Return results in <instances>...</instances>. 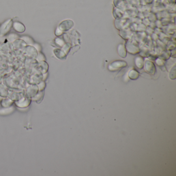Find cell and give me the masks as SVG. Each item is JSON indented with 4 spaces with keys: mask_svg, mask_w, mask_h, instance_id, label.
<instances>
[{
    "mask_svg": "<svg viewBox=\"0 0 176 176\" xmlns=\"http://www.w3.org/2000/svg\"><path fill=\"white\" fill-rule=\"evenodd\" d=\"M128 75L130 79L135 80L139 78V73L137 70L133 69L129 71Z\"/></svg>",
    "mask_w": 176,
    "mask_h": 176,
    "instance_id": "9c48e42d",
    "label": "cell"
},
{
    "mask_svg": "<svg viewBox=\"0 0 176 176\" xmlns=\"http://www.w3.org/2000/svg\"><path fill=\"white\" fill-rule=\"evenodd\" d=\"M14 30L18 33H23L25 30V27L22 23L19 22H15L13 23Z\"/></svg>",
    "mask_w": 176,
    "mask_h": 176,
    "instance_id": "ba28073f",
    "label": "cell"
},
{
    "mask_svg": "<svg viewBox=\"0 0 176 176\" xmlns=\"http://www.w3.org/2000/svg\"><path fill=\"white\" fill-rule=\"evenodd\" d=\"M17 36L15 34H14V35H13V34H11V35H10V36H8V40H10V41L12 39H13V38L14 40H15V39H16V38H17Z\"/></svg>",
    "mask_w": 176,
    "mask_h": 176,
    "instance_id": "d6986e66",
    "label": "cell"
},
{
    "mask_svg": "<svg viewBox=\"0 0 176 176\" xmlns=\"http://www.w3.org/2000/svg\"><path fill=\"white\" fill-rule=\"evenodd\" d=\"M62 32L60 31V30L58 29V28H57L56 30V32H55V34H56V35H58V34H58V36H60V35H61L62 34Z\"/></svg>",
    "mask_w": 176,
    "mask_h": 176,
    "instance_id": "44dd1931",
    "label": "cell"
},
{
    "mask_svg": "<svg viewBox=\"0 0 176 176\" xmlns=\"http://www.w3.org/2000/svg\"><path fill=\"white\" fill-rule=\"evenodd\" d=\"M14 108L13 107H10L7 108H3L2 109H0V115H7L11 114L14 112Z\"/></svg>",
    "mask_w": 176,
    "mask_h": 176,
    "instance_id": "8fae6325",
    "label": "cell"
},
{
    "mask_svg": "<svg viewBox=\"0 0 176 176\" xmlns=\"http://www.w3.org/2000/svg\"><path fill=\"white\" fill-rule=\"evenodd\" d=\"M118 53L120 57L124 58L126 56V50L124 46L122 44L118 46Z\"/></svg>",
    "mask_w": 176,
    "mask_h": 176,
    "instance_id": "30bf717a",
    "label": "cell"
},
{
    "mask_svg": "<svg viewBox=\"0 0 176 176\" xmlns=\"http://www.w3.org/2000/svg\"><path fill=\"white\" fill-rule=\"evenodd\" d=\"M169 77L171 79H175L176 78V70H175V66H174L173 69H172L171 71L169 74Z\"/></svg>",
    "mask_w": 176,
    "mask_h": 176,
    "instance_id": "2e32d148",
    "label": "cell"
},
{
    "mask_svg": "<svg viewBox=\"0 0 176 176\" xmlns=\"http://www.w3.org/2000/svg\"><path fill=\"white\" fill-rule=\"evenodd\" d=\"M3 98H2V97H1V96H0V101H1V100H2V99Z\"/></svg>",
    "mask_w": 176,
    "mask_h": 176,
    "instance_id": "7402d4cb",
    "label": "cell"
},
{
    "mask_svg": "<svg viewBox=\"0 0 176 176\" xmlns=\"http://www.w3.org/2000/svg\"><path fill=\"white\" fill-rule=\"evenodd\" d=\"M38 87L39 89V91H43L46 87V83L45 82H41L39 84H38Z\"/></svg>",
    "mask_w": 176,
    "mask_h": 176,
    "instance_id": "e0dca14e",
    "label": "cell"
},
{
    "mask_svg": "<svg viewBox=\"0 0 176 176\" xmlns=\"http://www.w3.org/2000/svg\"><path fill=\"white\" fill-rule=\"evenodd\" d=\"M39 92H38L37 94L32 99L35 101L37 104H39L42 101L45 94V92L43 91H39Z\"/></svg>",
    "mask_w": 176,
    "mask_h": 176,
    "instance_id": "7c38bea8",
    "label": "cell"
},
{
    "mask_svg": "<svg viewBox=\"0 0 176 176\" xmlns=\"http://www.w3.org/2000/svg\"><path fill=\"white\" fill-rule=\"evenodd\" d=\"M55 42L57 43V45L60 46H62L63 45H64L63 41L60 38H57L56 39H55Z\"/></svg>",
    "mask_w": 176,
    "mask_h": 176,
    "instance_id": "ac0fdd59",
    "label": "cell"
},
{
    "mask_svg": "<svg viewBox=\"0 0 176 176\" xmlns=\"http://www.w3.org/2000/svg\"><path fill=\"white\" fill-rule=\"evenodd\" d=\"M54 53L55 56L60 60H63L66 58L65 52H63L62 50L56 49V50H54Z\"/></svg>",
    "mask_w": 176,
    "mask_h": 176,
    "instance_id": "4fadbf2b",
    "label": "cell"
},
{
    "mask_svg": "<svg viewBox=\"0 0 176 176\" xmlns=\"http://www.w3.org/2000/svg\"><path fill=\"white\" fill-rule=\"evenodd\" d=\"M0 103H1V105L3 108H7L12 107L14 103V102L9 98H8L6 97L3 98L2 100L0 101Z\"/></svg>",
    "mask_w": 176,
    "mask_h": 176,
    "instance_id": "52a82bcc",
    "label": "cell"
},
{
    "mask_svg": "<svg viewBox=\"0 0 176 176\" xmlns=\"http://www.w3.org/2000/svg\"><path fill=\"white\" fill-rule=\"evenodd\" d=\"M12 25H13V22L11 19L6 21L5 23H3V24L1 27L0 30V34H1L2 35H4L5 34H6L8 31H10Z\"/></svg>",
    "mask_w": 176,
    "mask_h": 176,
    "instance_id": "8992f818",
    "label": "cell"
},
{
    "mask_svg": "<svg viewBox=\"0 0 176 176\" xmlns=\"http://www.w3.org/2000/svg\"><path fill=\"white\" fill-rule=\"evenodd\" d=\"M39 92V89L37 85H31L27 88L26 90L27 97L32 99Z\"/></svg>",
    "mask_w": 176,
    "mask_h": 176,
    "instance_id": "3957f363",
    "label": "cell"
},
{
    "mask_svg": "<svg viewBox=\"0 0 176 176\" xmlns=\"http://www.w3.org/2000/svg\"><path fill=\"white\" fill-rule=\"evenodd\" d=\"M73 26V22L71 20H65L60 24L58 29L62 32L63 31H67L70 29Z\"/></svg>",
    "mask_w": 176,
    "mask_h": 176,
    "instance_id": "277c9868",
    "label": "cell"
},
{
    "mask_svg": "<svg viewBox=\"0 0 176 176\" xmlns=\"http://www.w3.org/2000/svg\"><path fill=\"white\" fill-rule=\"evenodd\" d=\"M127 64L123 60H115L111 63L108 66V69L111 71H117L126 67Z\"/></svg>",
    "mask_w": 176,
    "mask_h": 176,
    "instance_id": "6da1fadb",
    "label": "cell"
},
{
    "mask_svg": "<svg viewBox=\"0 0 176 176\" xmlns=\"http://www.w3.org/2000/svg\"><path fill=\"white\" fill-rule=\"evenodd\" d=\"M31 101H32V99L31 98H29L27 97H23L19 101L15 102V103L16 105L18 107L24 109V108L27 107L30 105L31 103Z\"/></svg>",
    "mask_w": 176,
    "mask_h": 176,
    "instance_id": "7a4b0ae2",
    "label": "cell"
},
{
    "mask_svg": "<svg viewBox=\"0 0 176 176\" xmlns=\"http://www.w3.org/2000/svg\"><path fill=\"white\" fill-rule=\"evenodd\" d=\"M8 94L9 92L5 89V87L0 84V96L2 98H6L8 97Z\"/></svg>",
    "mask_w": 176,
    "mask_h": 176,
    "instance_id": "9a60e30c",
    "label": "cell"
},
{
    "mask_svg": "<svg viewBox=\"0 0 176 176\" xmlns=\"http://www.w3.org/2000/svg\"><path fill=\"white\" fill-rule=\"evenodd\" d=\"M145 69L146 71L149 73L150 75H154L156 68V66L150 60H146L145 64Z\"/></svg>",
    "mask_w": 176,
    "mask_h": 176,
    "instance_id": "5b68a950",
    "label": "cell"
},
{
    "mask_svg": "<svg viewBox=\"0 0 176 176\" xmlns=\"http://www.w3.org/2000/svg\"><path fill=\"white\" fill-rule=\"evenodd\" d=\"M156 64L159 65V66H161L162 65H163V60H160L158 59V60H156Z\"/></svg>",
    "mask_w": 176,
    "mask_h": 176,
    "instance_id": "ffe728a7",
    "label": "cell"
},
{
    "mask_svg": "<svg viewBox=\"0 0 176 176\" xmlns=\"http://www.w3.org/2000/svg\"><path fill=\"white\" fill-rule=\"evenodd\" d=\"M135 63L139 69H141L144 67V60L141 57H137L135 60Z\"/></svg>",
    "mask_w": 176,
    "mask_h": 176,
    "instance_id": "5bb4252c",
    "label": "cell"
}]
</instances>
